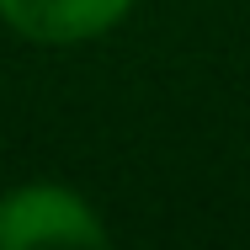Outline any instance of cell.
I'll return each mask as SVG.
<instances>
[{
	"label": "cell",
	"mask_w": 250,
	"mask_h": 250,
	"mask_svg": "<svg viewBox=\"0 0 250 250\" xmlns=\"http://www.w3.org/2000/svg\"><path fill=\"white\" fill-rule=\"evenodd\" d=\"M32 245H106V224L80 192L53 181H27L0 197V250Z\"/></svg>",
	"instance_id": "1"
},
{
	"label": "cell",
	"mask_w": 250,
	"mask_h": 250,
	"mask_svg": "<svg viewBox=\"0 0 250 250\" xmlns=\"http://www.w3.org/2000/svg\"><path fill=\"white\" fill-rule=\"evenodd\" d=\"M128 5L133 0H0V21L38 48H75L117 27Z\"/></svg>",
	"instance_id": "2"
}]
</instances>
